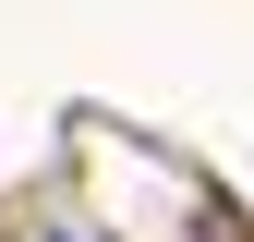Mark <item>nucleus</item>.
I'll use <instances>...</instances> for the list:
<instances>
[{
  "label": "nucleus",
  "mask_w": 254,
  "mask_h": 242,
  "mask_svg": "<svg viewBox=\"0 0 254 242\" xmlns=\"http://www.w3.org/2000/svg\"><path fill=\"white\" fill-rule=\"evenodd\" d=\"M49 242H73V230H49Z\"/></svg>",
  "instance_id": "nucleus-1"
}]
</instances>
